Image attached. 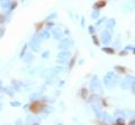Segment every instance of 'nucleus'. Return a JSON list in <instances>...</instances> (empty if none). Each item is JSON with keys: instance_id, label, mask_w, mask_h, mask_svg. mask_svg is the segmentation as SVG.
<instances>
[{"instance_id": "obj_1", "label": "nucleus", "mask_w": 135, "mask_h": 125, "mask_svg": "<svg viewBox=\"0 0 135 125\" xmlns=\"http://www.w3.org/2000/svg\"><path fill=\"white\" fill-rule=\"evenodd\" d=\"M117 80H118L117 75H116L115 73H113V71L107 73L106 76L104 77V84H105V86L107 87L108 89H110V88H113V87H115V85L117 84Z\"/></svg>"}, {"instance_id": "obj_2", "label": "nucleus", "mask_w": 135, "mask_h": 125, "mask_svg": "<svg viewBox=\"0 0 135 125\" xmlns=\"http://www.w3.org/2000/svg\"><path fill=\"white\" fill-rule=\"evenodd\" d=\"M134 76H126L121 83V87L123 89H129L132 88V92H134Z\"/></svg>"}, {"instance_id": "obj_3", "label": "nucleus", "mask_w": 135, "mask_h": 125, "mask_svg": "<svg viewBox=\"0 0 135 125\" xmlns=\"http://www.w3.org/2000/svg\"><path fill=\"white\" fill-rule=\"evenodd\" d=\"M71 47H73V42L70 38L62 39L59 45V48L61 51H68V49H70Z\"/></svg>"}, {"instance_id": "obj_4", "label": "nucleus", "mask_w": 135, "mask_h": 125, "mask_svg": "<svg viewBox=\"0 0 135 125\" xmlns=\"http://www.w3.org/2000/svg\"><path fill=\"white\" fill-rule=\"evenodd\" d=\"M70 58H71V53L70 51H60L59 55H57V63L65 64Z\"/></svg>"}, {"instance_id": "obj_5", "label": "nucleus", "mask_w": 135, "mask_h": 125, "mask_svg": "<svg viewBox=\"0 0 135 125\" xmlns=\"http://www.w3.org/2000/svg\"><path fill=\"white\" fill-rule=\"evenodd\" d=\"M40 45H41V40L38 38H37L36 36L35 37H32V39H30L29 42V47L32 48V50L33 51H38L40 50Z\"/></svg>"}, {"instance_id": "obj_6", "label": "nucleus", "mask_w": 135, "mask_h": 125, "mask_svg": "<svg viewBox=\"0 0 135 125\" xmlns=\"http://www.w3.org/2000/svg\"><path fill=\"white\" fill-rule=\"evenodd\" d=\"M100 88H101V86H100V82H99L98 77L93 76L90 82V89L95 92V90H100Z\"/></svg>"}, {"instance_id": "obj_7", "label": "nucleus", "mask_w": 135, "mask_h": 125, "mask_svg": "<svg viewBox=\"0 0 135 125\" xmlns=\"http://www.w3.org/2000/svg\"><path fill=\"white\" fill-rule=\"evenodd\" d=\"M112 40V35H110V32L108 30H104L101 32V42L104 45H108L109 42Z\"/></svg>"}, {"instance_id": "obj_8", "label": "nucleus", "mask_w": 135, "mask_h": 125, "mask_svg": "<svg viewBox=\"0 0 135 125\" xmlns=\"http://www.w3.org/2000/svg\"><path fill=\"white\" fill-rule=\"evenodd\" d=\"M97 116H98L99 119H105V121H108L109 123H113V119H112V116L109 115L108 113H106V112H100L99 114H97Z\"/></svg>"}, {"instance_id": "obj_9", "label": "nucleus", "mask_w": 135, "mask_h": 125, "mask_svg": "<svg viewBox=\"0 0 135 125\" xmlns=\"http://www.w3.org/2000/svg\"><path fill=\"white\" fill-rule=\"evenodd\" d=\"M53 36L56 40H62L63 38V31L61 30V28H56L54 31H53Z\"/></svg>"}, {"instance_id": "obj_10", "label": "nucleus", "mask_w": 135, "mask_h": 125, "mask_svg": "<svg viewBox=\"0 0 135 125\" xmlns=\"http://www.w3.org/2000/svg\"><path fill=\"white\" fill-rule=\"evenodd\" d=\"M50 32L47 30H42V31L38 34V37L37 38L40 39V40H44V39H49L50 38Z\"/></svg>"}, {"instance_id": "obj_11", "label": "nucleus", "mask_w": 135, "mask_h": 125, "mask_svg": "<svg viewBox=\"0 0 135 125\" xmlns=\"http://www.w3.org/2000/svg\"><path fill=\"white\" fill-rule=\"evenodd\" d=\"M26 64H28V63H32V61L34 60V55H32V54H25L24 55V57L21 58Z\"/></svg>"}, {"instance_id": "obj_12", "label": "nucleus", "mask_w": 135, "mask_h": 125, "mask_svg": "<svg viewBox=\"0 0 135 125\" xmlns=\"http://www.w3.org/2000/svg\"><path fill=\"white\" fill-rule=\"evenodd\" d=\"M11 3H13L11 1H2V2H1V8L8 10L10 8V6H11Z\"/></svg>"}, {"instance_id": "obj_13", "label": "nucleus", "mask_w": 135, "mask_h": 125, "mask_svg": "<svg viewBox=\"0 0 135 125\" xmlns=\"http://www.w3.org/2000/svg\"><path fill=\"white\" fill-rule=\"evenodd\" d=\"M92 106V109H93V112L96 113V114H99V113L101 112V107L98 105V104H91Z\"/></svg>"}, {"instance_id": "obj_14", "label": "nucleus", "mask_w": 135, "mask_h": 125, "mask_svg": "<svg viewBox=\"0 0 135 125\" xmlns=\"http://www.w3.org/2000/svg\"><path fill=\"white\" fill-rule=\"evenodd\" d=\"M42 97V93H34L32 95H29V100L30 101H36L37 98Z\"/></svg>"}, {"instance_id": "obj_15", "label": "nucleus", "mask_w": 135, "mask_h": 125, "mask_svg": "<svg viewBox=\"0 0 135 125\" xmlns=\"http://www.w3.org/2000/svg\"><path fill=\"white\" fill-rule=\"evenodd\" d=\"M122 113H123V116H124V117H125L126 115L134 117V112H133V111H131V109H125V111H122Z\"/></svg>"}, {"instance_id": "obj_16", "label": "nucleus", "mask_w": 135, "mask_h": 125, "mask_svg": "<svg viewBox=\"0 0 135 125\" xmlns=\"http://www.w3.org/2000/svg\"><path fill=\"white\" fill-rule=\"evenodd\" d=\"M115 24H116L115 19H109L108 21H107V28H108V29H113V28H114V26H115Z\"/></svg>"}, {"instance_id": "obj_17", "label": "nucleus", "mask_w": 135, "mask_h": 125, "mask_svg": "<svg viewBox=\"0 0 135 125\" xmlns=\"http://www.w3.org/2000/svg\"><path fill=\"white\" fill-rule=\"evenodd\" d=\"M2 90L5 92V93H7L9 96H14V90L10 88V87H3Z\"/></svg>"}, {"instance_id": "obj_18", "label": "nucleus", "mask_w": 135, "mask_h": 125, "mask_svg": "<svg viewBox=\"0 0 135 125\" xmlns=\"http://www.w3.org/2000/svg\"><path fill=\"white\" fill-rule=\"evenodd\" d=\"M90 102H91V104H98L99 96L98 95H92V96L90 97Z\"/></svg>"}, {"instance_id": "obj_19", "label": "nucleus", "mask_w": 135, "mask_h": 125, "mask_svg": "<svg viewBox=\"0 0 135 125\" xmlns=\"http://www.w3.org/2000/svg\"><path fill=\"white\" fill-rule=\"evenodd\" d=\"M99 13H100L99 9H95L93 11H92V13H91V18L92 19H97V18L99 17Z\"/></svg>"}, {"instance_id": "obj_20", "label": "nucleus", "mask_w": 135, "mask_h": 125, "mask_svg": "<svg viewBox=\"0 0 135 125\" xmlns=\"http://www.w3.org/2000/svg\"><path fill=\"white\" fill-rule=\"evenodd\" d=\"M34 121H35V119H34L33 116H27V119H26V125H32L34 123Z\"/></svg>"}, {"instance_id": "obj_21", "label": "nucleus", "mask_w": 135, "mask_h": 125, "mask_svg": "<svg viewBox=\"0 0 135 125\" xmlns=\"http://www.w3.org/2000/svg\"><path fill=\"white\" fill-rule=\"evenodd\" d=\"M102 51H106V53H108V54H113V53H114V49L108 48V47H104V48H102Z\"/></svg>"}, {"instance_id": "obj_22", "label": "nucleus", "mask_w": 135, "mask_h": 125, "mask_svg": "<svg viewBox=\"0 0 135 125\" xmlns=\"http://www.w3.org/2000/svg\"><path fill=\"white\" fill-rule=\"evenodd\" d=\"M27 46H28V45H25V46H24L23 50L20 51V58H23V57H24V55H25V51H26V48H27Z\"/></svg>"}, {"instance_id": "obj_23", "label": "nucleus", "mask_w": 135, "mask_h": 125, "mask_svg": "<svg viewBox=\"0 0 135 125\" xmlns=\"http://www.w3.org/2000/svg\"><path fill=\"white\" fill-rule=\"evenodd\" d=\"M106 3L104 2V1H102V2H99V3H96L95 5V7H96V9H98V8H100V7H104L105 6Z\"/></svg>"}, {"instance_id": "obj_24", "label": "nucleus", "mask_w": 135, "mask_h": 125, "mask_svg": "<svg viewBox=\"0 0 135 125\" xmlns=\"http://www.w3.org/2000/svg\"><path fill=\"white\" fill-rule=\"evenodd\" d=\"M49 56H50V50H46L42 54V57L43 58H49Z\"/></svg>"}, {"instance_id": "obj_25", "label": "nucleus", "mask_w": 135, "mask_h": 125, "mask_svg": "<svg viewBox=\"0 0 135 125\" xmlns=\"http://www.w3.org/2000/svg\"><path fill=\"white\" fill-rule=\"evenodd\" d=\"M115 69H116V71H121V73H124V71H125V68L121 67V66H116Z\"/></svg>"}, {"instance_id": "obj_26", "label": "nucleus", "mask_w": 135, "mask_h": 125, "mask_svg": "<svg viewBox=\"0 0 135 125\" xmlns=\"http://www.w3.org/2000/svg\"><path fill=\"white\" fill-rule=\"evenodd\" d=\"M10 105L14 106V107H18V106H20V103L19 102H11L10 103Z\"/></svg>"}, {"instance_id": "obj_27", "label": "nucleus", "mask_w": 135, "mask_h": 125, "mask_svg": "<svg viewBox=\"0 0 135 125\" xmlns=\"http://www.w3.org/2000/svg\"><path fill=\"white\" fill-rule=\"evenodd\" d=\"M116 123L118 125H124V119H116Z\"/></svg>"}, {"instance_id": "obj_28", "label": "nucleus", "mask_w": 135, "mask_h": 125, "mask_svg": "<svg viewBox=\"0 0 135 125\" xmlns=\"http://www.w3.org/2000/svg\"><path fill=\"white\" fill-rule=\"evenodd\" d=\"M16 7V3H11V6H10V8L8 9V12H10V11H13V9Z\"/></svg>"}, {"instance_id": "obj_29", "label": "nucleus", "mask_w": 135, "mask_h": 125, "mask_svg": "<svg viewBox=\"0 0 135 125\" xmlns=\"http://www.w3.org/2000/svg\"><path fill=\"white\" fill-rule=\"evenodd\" d=\"M89 32L90 34H93V32H95V28H93V26H90L89 27Z\"/></svg>"}, {"instance_id": "obj_30", "label": "nucleus", "mask_w": 135, "mask_h": 125, "mask_svg": "<svg viewBox=\"0 0 135 125\" xmlns=\"http://www.w3.org/2000/svg\"><path fill=\"white\" fill-rule=\"evenodd\" d=\"M92 40H93V42H95L96 45H99V42H98V40H97V38H96V36L92 37Z\"/></svg>"}, {"instance_id": "obj_31", "label": "nucleus", "mask_w": 135, "mask_h": 125, "mask_svg": "<svg viewBox=\"0 0 135 125\" xmlns=\"http://www.w3.org/2000/svg\"><path fill=\"white\" fill-rule=\"evenodd\" d=\"M125 49L126 50H134V47H133V46H127Z\"/></svg>"}, {"instance_id": "obj_32", "label": "nucleus", "mask_w": 135, "mask_h": 125, "mask_svg": "<svg viewBox=\"0 0 135 125\" xmlns=\"http://www.w3.org/2000/svg\"><path fill=\"white\" fill-rule=\"evenodd\" d=\"M3 32H5V29H3V28H1V27H0V37H2Z\"/></svg>"}, {"instance_id": "obj_33", "label": "nucleus", "mask_w": 135, "mask_h": 125, "mask_svg": "<svg viewBox=\"0 0 135 125\" xmlns=\"http://www.w3.org/2000/svg\"><path fill=\"white\" fill-rule=\"evenodd\" d=\"M56 16V13H53V15H51V16L47 17V19H51V18H53V17H55Z\"/></svg>"}, {"instance_id": "obj_34", "label": "nucleus", "mask_w": 135, "mask_h": 125, "mask_svg": "<svg viewBox=\"0 0 135 125\" xmlns=\"http://www.w3.org/2000/svg\"><path fill=\"white\" fill-rule=\"evenodd\" d=\"M16 125H21V121H20V119H18V121L16 122Z\"/></svg>"}, {"instance_id": "obj_35", "label": "nucleus", "mask_w": 135, "mask_h": 125, "mask_svg": "<svg viewBox=\"0 0 135 125\" xmlns=\"http://www.w3.org/2000/svg\"><path fill=\"white\" fill-rule=\"evenodd\" d=\"M5 19H3V16H0V23H3Z\"/></svg>"}, {"instance_id": "obj_36", "label": "nucleus", "mask_w": 135, "mask_h": 125, "mask_svg": "<svg viewBox=\"0 0 135 125\" xmlns=\"http://www.w3.org/2000/svg\"><path fill=\"white\" fill-rule=\"evenodd\" d=\"M129 125H134V121H132V122H129Z\"/></svg>"}, {"instance_id": "obj_37", "label": "nucleus", "mask_w": 135, "mask_h": 125, "mask_svg": "<svg viewBox=\"0 0 135 125\" xmlns=\"http://www.w3.org/2000/svg\"><path fill=\"white\" fill-rule=\"evenodd\" d=\"M1 108H2V104L0 103V111H1Z\"/></svg>"}, {"instance_id": "obj_38", "label": "nucleus", "mask_w": 135, "mask_h": 125, "mask_svg": "<svg viewBox=\"0 0 135 125\" xmlns=\"http://www.w3.org/2000/svg\"><path fill=\"white\" fill-rule=\"evenodd\" d=\"M33 125H40V124H38V123H35V124H33Z\"/></svg>"}, {"instance_id": "obj_39", "label": "nucleus", "mask_w": 135, "mask_h": 125, "mask_svg": "<svg viewBox=\"0 0 135 125\" xmlns=\"http://www.w3.org/2000/svg\"><path fill=\"white\" fill-rule=\"evenodd\" d=\"M57 125H63V124H61V123H59V124H57Z\"/></svg>"}]
</instances>
